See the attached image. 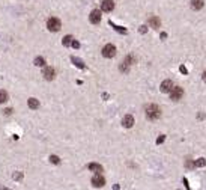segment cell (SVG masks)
Returning a JSON list of instances; mask_svg holds the SVG:
<instances>
[{"label": "cell", "mask_w": 206, "mask_h": 190, "mask_svg": "<svg viewBox=\"0 0 206 190\" xmlns=\"http://www.w3.org/2000/svg\"><path fill=\"white\" fill-rule=\"evenodd\" d=\"M161 116V110H159V107L156 104H149L146 107V118L150 121H155L158 119V118Z\"/></svg>", "instance_id": "cell-1"}, {"label": "cell", "mask_w": 206, "mask_h": 190, "mask_svg": "<svg viewBox=\"0 0 206 190\" xmlns=\"http://www.w3.org/2000/svg\"><path fill=\"white\" fill-rule=\"evenodd\" d=\"M47 27H48L50 32H59L60 27H62V23H60V20H57V18L53 17V18H50L47 21Z\"/></svg>", "instance_id": "cell-2"}, {"label": "cell", "mask_w": 206, "mask_h": 190, "mask_svg": "<svg viewBox=\"0 0 206 190\" xmlns=\"http://www.w3.org/2000/svg\"><path fill=\"white\" fill-rule=\"evenodd\" d=\"M102 56H104V57H108V59L114 57V56H116V47H114L113 44L104 45V49H102Z\"/></svg>", "instance_id": "cell-3"}, {"label": "cell", "mask_w": 206, "mask_h": 190, "mask_svg": "<svg viewBox=\"0 0 206 190\" xmlns=\"http://www.w3.org/2000/svg\"><path fill=\"white\" fill-rule=\"evenodd\" d=\"M182 97H184V89L179 88V86H173V89L170 91V98L175 100V101H178Z\"/></svg>", "instance_id": "cell-4"}, {"label": "cell", "mask_w": 206, "mask_h": 190, "mask_svg": "<svg viewBox=\"0 0 206 190\" xmlns=\"http://www.w3.org/2000/svg\"><path fill=\"white\" fill-rule=\"evenodd\" d=\"M42 76H44L45 80H53L54 76H56V71H54V68H51V66H45L44 71H42Z\"/></svg>", "instance_id": "cell-5"}, {"label": "cell", "mask_w": 206, "mask_h": 190, "mask_svg": "<svg viewBox=\"0 0 206 190\" xmlns=\"http://www.w3.org/2000/svg\"><path fill=\"white\" fill-rule=\"evenodd\" d=\"M105 184V178L101 175V174H96L94 178H92V186L94 187H102Z\"/></svg>", "instance_id": "cell-6"}, {"label": "cell", "mask_w": 206, "mask_h": 190, "mask_svg": "<svg viewBox=\"0 0 206 190\" xmlns=\"http://www.w3.org/2000/svg\"><path fill=\"white\" fill-rule=\"evenodd\" d=\"M89 20H90V23H92V24H98V23L101 21V12H99L98 9H94L92 12H90Z\"/></svg>", "instance_id": "cell-7"}, {"label": "cell", "mask_w": 206, "mask_h": 190, "mask_svg": "<svg viewBox=\"0 0 206 190\" xmlns=\"http://www.w3.org/2000/svg\"><path fill=\"white\" fill-rule=\"evenodd\" d=\"M101 9L104 12H111L114 9V2L113 0H104V2L101 3Z\"/></svg>", "instance_id": "cell-8"}, {"label": "cell", "mask_w": 206, "mask_h": 190, "mask_svg": "<svg viewBox=\"0 0 206 190\" xmlns=\"http://www.w3.org/2000/svg\"><path fill=\"white\" fill-rule=\"evenodd\" d=\"M122 125H123L125 128H131V127L134 125V116H132V115H126V116H123Z\"/></svg>", "instance_id": "cell-9"}, {"label": "cell", "mask_w": 206, "mask_h": 190, "mask_svg": "<svg viewBox=\"0 0 206 190\" xmlns=\"http://www.w3.org/2000/svg\"><path fill=\"white\" fill-rule=\"evenodd\" d=\"M172 89H173L172 80H164V82L161 83V91H163V92H170Z\"/></svg>", "instance_id": "cell-10"}, {"label": "cell", "mask_w": 206, "mask_h": 190, "mask_svg": "<svg viewBox=\"0 0 206 190\" xmlns=\"http://www.w3.org/2000/svg\"><path fill=\"white\" fill-rule=\"evenodd\" d=\"M89 169L92 171V172H95V174H101L102 172V166L98 164V163H90L89 164Z\"/></svg>", "instance_id": "cell-11"}, {"label": "cell", "mask_w": 206, "mask_h": 190, "mask_svg": "<svg viewBox=\"0 0 206 190\" xmlns=\"http://www.w3.org/2000/svg\"><path fill=\"white\" fill-rule=\"evenodd\" d=\"M203 5H205L203 0H191V8H193L194 11L202 9V8H203Z\"/></svg>", "instance_id": "cell-12"}, {"label": "cell", "mask_w": 206, "mask_h": 190, "mask_svg": "<svg viewBox=\"0 0 206 190\" xmlns=\"http://www.w3.org/2000/svg\"><path fill=\"white\" fill-rule=\"evenodd\" d=\"M149 24H150L153 29H158L159 26H161V21H159V18H156V17H150V18H149Z\"/></svg>", "instance_id": "cell-13"}, {"label": "cell", "mask_w": 206, "mask_h": 190, "mask_svg": "<svg viewBox=\"0 0 206 190\" xmlns=\"http://www.w3.org/2000/svg\"><path fill=\"white\" fill-rule=\"evenodd\" d=\"M27 106H29L30 109L36 110V109L39 107V101H38L36 98H29V100H27Z\"/></svg>", "instance_id": "cell-14"}, {"label": "cell", "mask_w": 206, "mask_h": 190, "mask_svg": "<svg viewBox=\"0 0 206 190\" xmlns=\"http://www.w3.org/2000/svg\"><path fill=\"white\" fill-rule=\"evenodd\" d=\"M72 39H74V38H72L71 35H66V36L63 38V41H62V44H63L65 47H68V45H71V42H72Z\"/></svg>", "instance_id": "cell-15"}, {"label": "cell", "mask_w": 206, "mask_h": 190, "mask_svg": "<svg viewBox=\"0 0 206 190\" xmlns=\"http://www.w3.org/2000/svg\"><path fill=\"white\" fill-rule=\"evenodd\" d=\"M6 100H8V92L3 91V89H0V104L5 103Z\"/></svg>", "instance_id": "cell-16"}, {"label": "cell", "mask_w": 206, "mask_h": 190, "mask_svg": "<svg viewBox=\"0 0 206 190\" xmlns=\"http://www.w3.org/2000/svg\"><path fill=\"white\" fill-rule=\"evenodd\" d=\"M71 59H72V62L75 63V66H78V68H84V63H83V60H80V59H78V57H75V56H72Z\"/></svg>", "instance_id": "cell-17"}, {"label": "cell", "mask_w": 206, "mask_h": 190, "mask_svg": "<svg viewBox=\"0 0 206 190\" xmlns=\"http://www.w3.org/2000/svg\"><path fill=\"white\" fill-rule=\"evenodd\" d=\"M33 63H35L36 66H44V65H45V59L39 56V57H36V59H35V62H33Z\"/></svg>", "instance_id": "cell-18"}, {"label": "cell", "mask_w": 206, "mask_h": 190, "mask_svg": "<svg viewBox=\"0 0 206 190\" xmlns=\"http://www.w3.org/2000/svg\"><path fill=\"white\" fill-rule=\"evenodd\" d=\"M206 164V161H205V158H199L197 161H194V166H199V168H203V166Z\"/></svg>", "instance_id": "cell-19"}, {"label": "cell", "mask_w": 206, "mask_h": 190, "mask_svg": "<svg viewBox=\"0 0 206 190\" xmlns=\"http://www.w3.org/2000/svg\"><path fill=\"white\" fill-rule=\"evenodd\" d=\"M50 161H51L53 164H59V163H60V158H59L57 155H51V157H50Z\"/></svg>", "instance_id": "cell-20"}, {"label": "cell", "mask_w": 206, "mask_h": 190, "mask_svg": "<svg viewBox=\"0 0 206 190\" xmlns=\"http://www.w3.org/2000/svg\"><path fill=\"white\" fill-rule=\"evenodd\" d=\"M71 45L74 47V49H80V44H78V41H74V39H72V42H71Z\"/></svg>", "instance_id": "cell-21"}, {"label": "cell", "mask_w": 206, "mask_h": 190, "mask_svg": "<svg viewBox=\"0 0 206 190\" xmlns=\"http://www.w3.org/2000/svg\"><path fill=\"white\" fill-rule=\"evenodd\" d=\"M164 139H166L164 136H161V137H158V139H156V144H163V142H164Z\"/></svg>", "instance_id": "cell-22"}, {"label": "cell", "mask_w": 206, "mask_h": 190, "mask_svg": "<svg viewBox=\"0 0 206 190\" xmlns=\"http://www.w3.org/2000/svg\"><path fill=\"white\" fill-rule=\"evenodd\" d=\"M140 32L145 33V32H146V26H142V27H140Z\"/></svg>", "instance_id": "cell-23"}, {"label": "cell", "mask_w": 206, "mask_h": 190, "mask_svg": "<svg viewBox=\"0 0 206 190\" xmlns=\"http://www.w3.org/2000/svg\"><path fill=\"white\" fill-rule=\"evenodd\" d=\"M179 69H180V71H182V73H184V74H185V73H187V69H185V66H180V68H179Z\"/></svg>", "instance_id": "cell-24"}, {"label": "cell", "mask_w": 206, "mask_h": 190, "mask_svg": "<svg viewBox=\"0 0 206 190\" xmlns=\"http://www.w3.org/2000/svg\"><path fill=\"white\" fill-rule=\"evenodd\" d=\"M202 79H203V82H206V71L203 73V76H202Z\"/></svg>", "instance_id": "cell-25"}, {"label": "cell", "mask_w": 206, "mask_h": 190, "mask_svg": "<svg viewBox=\"0 0 206 190\" xmlns=\"http://www.w3.org/2000/svg\"><path fill=\"white\" fill-rule=\"evenodd\" d=\"M5 113H6V115H8V113H12V109H6V110H5Z\"/></svg>", "instance_id": "cell-26"}]
</instances>
